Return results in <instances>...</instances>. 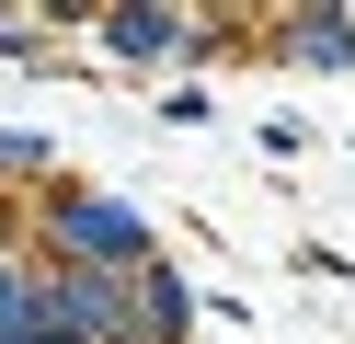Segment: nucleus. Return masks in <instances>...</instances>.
<instances>
[{
	"mask_svg": "<svg viewBox=\"0 0 355 344\" xmlns=\"http://www.w3.org/2000/svg\"><path fill=\"white\" fill-rule=\"evenodd\" d=\"M58 241H69V252H138V218H126V206H58Z\"/></svg>",
	"mask_w": 355,
	"mask_h": 344,
	"instance_id": "f257e3e1",
	"label": "nucleus"
},
{
	"mask_svg": "<svg viewBox=\"0 0 355 344\" xmlns=\"http://www.w3.org/2000/svg\"><path fill=\"white\" fill-rule=\"evenodd\" d=\"M115 46H126V58H161L172 23H161V12H126V23H115Z\"/></svg>",
	"mask_w": 355,
	"mask_h": 344,
	"instance_id": "f03ea898",
	"label": "nucleus"
}]
</instances>
